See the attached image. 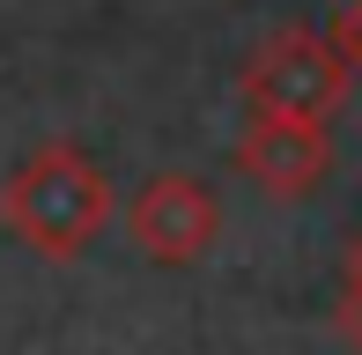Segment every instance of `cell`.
Segmentation results:
<instances>
[{
	"label": "cell",
	"mask_w": 362,
	"mask_h": 355,
	"mask_svg": "<svg viewBox=\"0 0 362 355\" xmlns=\"http://www.w3.org/2000/svg\"><path fill=\"white\" fill-rule=\"evenodd\" d=\"M0 222L37 260H81L111 230V170L81 141H37L0 178Z\"/></svg>",
	"instance_id": "6da1fadb"
},
{
	"label": "cell",
	"mask_w": 362,
	"mask_h": 355,
	"mask_svg": "<svg viewBox=\"0 0 362 355\" xmlns=\"http://www.w3.org/2000/svg\"><path fill=\"white\" fill-rule=\"evenodd\" d=\"M348 82H355V67H348V52L333 45V30L288 23V30H274V37L244 59L237 96H244V111H267V119H310V126H325L340 104H348Z\"/></svg>",
	"instance_id": "7a4b0ae2"
},
{
	"label": "cell",
	"mask_w": 362,
	"mask_h": 355,
	"mask_svg": "<svg viewBox=\"0 0 362 355\" xmlns=\"http://www.w3.org/2000/svg\"><path fill=\"white\" fill-rule=\"evenodd\" d=\"M126 237L148 267H200L222 237V200L192 170H156L126 200Z\"/></svg>",
	"instance_id": "3957f363"
},
{
	"label": "cell",
	"mask_w": 362,
	"mask_h": 355,
	"mask_svg": "<svg viewBox=\"0 0 362 355\" xmlns=\"http://www.w3.org/2000/svg\"><path fill=\"white\" fill-rule=\"evenodd\" d=\"M244 185H259L267 200H303L333 178V141L310 119H267V111H244V134L229 149Z\"/></svg>",
	"instance_id": "277c9868"
},
{
	"label": "cell",
	"mask_w": 362,
	"mask_h": 355,
	"mask_svg": "<svg viewBox=\"0 0 362 355\" xmlns=\"http://www.w3.org/2000/svg\"><path fill=\"white\" fill-rule=\"evenodd\" d=\"M333 333L362 355V281H340V303H333Z\"/></svg>",
	"instance_id": "5b68a950"
},
{
	"label": "cell",
	"mask_w": 362,
	"mask_h": 355,
	"mask_svg": "<svg viewBox=\"0 0 362 355\" xmlns=\"http://www.w3.org/2000/svg\"><path fill=\"white\" fill-rule=\"evenodd\" d=\"M333 45H340V52H348V67L362 74V0H355V8H348V15H340V23H333Z\"/></svg>",
	"instance_id": "8992f818"
},
{
	"label": "cell",
	"mask_w": 362,
	"mask_h": 355,
	"mask_svg": "<svg viewBox=\"0 0 362 355\" xmlns=\"http://www.w3.org/2000/svg\"><path fill=\"white\" fill-rule=\"evenodd\" d=\"M340 281H362V230L348 237V260H340Z\"/></svg>",
	"instance_id": "52a82bcc"
}]
</instances>
